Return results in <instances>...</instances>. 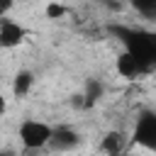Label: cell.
<instances>
[{"label":"cell","instance_id":"obj_3","mask_svg":"<svg viewBox=\"0 0 156 156\" xmlns=\"http://www.w3.org/2000/svg\"><path fill=\"white\" fill-rule=\"evenodd\" d=\"M132 141L156 154V112L154 110H144L136 117V124L132 129Z\"/></svg>","mask_w":156,"mask_h":156},{"label":"cell","instance_id":"obj_10","mask_svg":"<svg viewBox=\"0 0 156 156\" xmlns=\"http://www.w3.org/2000/svg\"><path fill=\"white\" fill-rule=\"evenodd\" d=\"M132 7H134L141 17H146V20H156V0H134Z\"/></svg>","mask_w":156,"mask_h":156},{"label":"cell","instance_id":"obj_8","mask_svg":"<svg viewBox=\"0 0 156 156\" xmlns=\"http://www.w3.org/2000/svg\"><path fill=\"white\" fill-rule=\"evenodd\" d=\"M102 95H105V83H102L100 78H88V80H85V90H83L85 107H93Z\"/></svg>","mask_w":156,"mask_h":156},{"label":"cell","instance_id":"obj_12","mask_svg":"<svg viewBox=\"0 0 156 156\" xmlns=\"http://www.w3.org/2000/svg\"><path fill=\"white\" fill-rule=\"evenodd\" d=\"M10 10H12V0H0V20H5Z\"/></svg>","mask_w":156,"mask_h":156},{"label":"cell","instance_id":"obj_5","mask_svg":"<svg viewBox=\"0 0 156 156\" xmlns=\"http://www.w3.org/2000/svg\"><path fill=\"white\" fill-rule=\"evenodd\" d=\"M151 71V66H146L144 61H139L136 56H132V54H127V51H122L119 56H117V73L122 76V78H139V76H144V73H149Z\"/></svg>","mask_w":156,"mask_h":156},{"label":"cell","instance_id":"obj_2","mask_svg":"<svg viewBox=\"0 0 156 156\" xmlns=\"http://www.w3.org/2000/svg\"><path fill=\"white\" fill-rule=\"evenodd\" d=\"M51 132H54V127H49L46 122L24 119L20 124V141L24 144V149H41V146H49Z\"/></svg>","mask_w":156,"mask_h":156},{"label":"cell","instance_id":"obj_11","mask_svg":"<svg viewBox=\"0 0 156 156\" xmlns=\"http://www.w3.org/2000/svg\"><path fill=\"white\" fill-rule=\"evenodd\" d=\"M66 15V7L63 5H58V2H49L46 5V17L49 20H58V17H63Z\"/></svg>","mask_w":156,"mask_h":156},{"label":"cell","instance_id":"obj_16","mask_svg":"<svg viewBox=\"0 0 156 156\" xmlns=\"http://www.w3.org/2000/svg\"><path fill=\"white\" fill-rule=\"evenodd\" d=\"M117 156H129V154H127V151H122V154H117Z\"/></svg>","mask_w":156,"mask_h":156},{"label":"cell","instance_id":"obj_9","mask_svg":"<svg viewBox=\"0 0 156 156\" xmlns=\"http://www.w3.org/2000/svg\"><path fill=\"white\" fill-rule=\"evenodd\" d=\"M32 83H34V73H32V71H20V73L15 76V80H12V93H15L17 98H22V95L29 93Z\"/></svg>","mask_w":156,"mask_h":156},{"label":"cell","instance_id":"obj_14","mask_svg":"<svg viewBox=\"0 0 156 156\" xmlns=\"http://www.w3.org/2000/svg\"><path fill=\"white\" fill-rule=\"evenodd\" d=\"M5 112V98H2V93H0V115Z\"/></svg>","mask_w":156,"mask_h":156},{"label":"cell","instance_id":"obj_7","mask_svg":"<svg viewBox=\"0 0 156 156\" xmlns=\"http://www.w3.org/2000/svg\"><path fill=\"white\" fill-rule=\"evenodd\" d=\"M124 144H127L124 132H107V134L102 136V141H100V149H102L107 156H117V154L124 151Z\"/></svg>","mask_w":156,"mask_h":156},{"label":"cell","instance_id":"obj_15","mask_svg":"<svg viewBox=\"0 0 156 156\" xmlns=\"http://www.w3.org/2000/svg\"><path fill=\"white\" fill-rule=\"evenodd\" d=\"M0 156H10V151H0Z\"/></svg>","mask_w":156,"mask_h":156},{"label":"cell","instance_id":"obj_13","mask_svg":"<svg viewBox=\"0 0 156 156\" xmlns=\"http://www.w3.org/2000/svg\"><path fill=\"white\" fill-rule=\"evenodd\" d=\"M71 105L80 110V107H85V98H83V95H73V100H71Z\"/></svg>","mask_w":156,"mask_h":156},{"label":"cell","instance_id":"obj_4","mask_svg":"<svg viewBox=\"0 0 156 156\" xmlns=\"http://www.w3.org/2000/svg\"><path fill=\"white\" fill-rule=\"evenodd\" d=\"M27 29L15 20H0V49H15L24 41Z\"/></svg>","mask_w":156,"mask_h":156},{"label":"cell","instance_id":"obj_6","mask_svg":"<svg viewBox=\"0 0 156 156\" xmlns=\"http://www.w3.org/2000/svg\"><path fill=\"white\" fill-rule=\"evenodd\" d=\"M80 144V134L71 127H56L51 132V139H49V146L54 151H71Z\"/></svg>","mask_w":156,"mask_h":156},{"label":"cell","instance_id":"obj_1","mask_svg":"<svg viewBox=\"0 0 156 156\" xmlns=\"http://www.w3.org/2000/svg\"><path fill=\"white\" fill-rule=\"evenodd\" d=\"M107 32L122 41V46H124L127 54H132L139 61H144L146 66L156 68V32L122 27V24H110Z\"/></svg>","mask_w":156,"mask_h":156}]
</instances>
